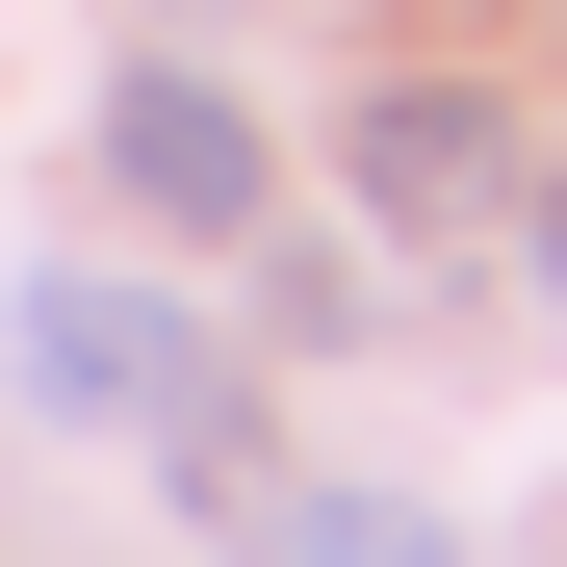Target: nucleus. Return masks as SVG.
<instances>
[{"label":"nucleus","instance_id":"1","mask_svg":"<svg viewBox=\"0 0 567 567\" xmlns=\"http://www.w3.org/2000/svg\"><path fill=\"white\" fill-rule=\"evenodd\" d=\"M336 181H361L388 233H491V207H516V104H491V78H361Z\"/></svg>","mask_w":567,"mask_h":567},{"label":"nucleus","instance_id":"2","mask_svg":"<svg viewBox=\"0 0 567 567\" xmlns=\"http://www.w3.org/2000/svg\"><path fill=\"white\" fill-rule=\"evenodd\" d=\"M181 388H207V336H181L155 284H27V413H78V439H155Z\"/></svg>","mask_w":567,"mask_h":567},{"label":"nucleus","instance_id":"3","mask_svg":"<svg viewBox=\"0 0 567 567\" xmlns=\"http://www.w3.org/2000/svg\"><path fill=\"white\" fill-rule=\"evenodd\" d=\"M104 181H130L155 233H258V104L155 52V78H104Z\"/></svg>","mask_w":567,"mask_h":567},{"label":"nucleus","instance_id":"4","mask_svg":"<svg viewBox=\"0 0 567 567\" xmlns=\"http://www.w3.org/2000/svg\"><path fill=\"white\" fill-rule=\"evenodd\" d=\"M258 567H464V542H439L413 491H284V516H258Z\"/></svg>","mask_w":567,"mask_h":567},{"label":"nucleus","instance_id":"5","mask_svg":"<svg viewBox=\"0 0 567 567\" xmlns=\"http://www.w3.org/2000/svg\"><path fill=\"white\" fill-rule=\"evenodd\" d=\"M155 27H258V0H155Z\"/></svg>","mask_w":567,"mask_h":567}]
</instances>
